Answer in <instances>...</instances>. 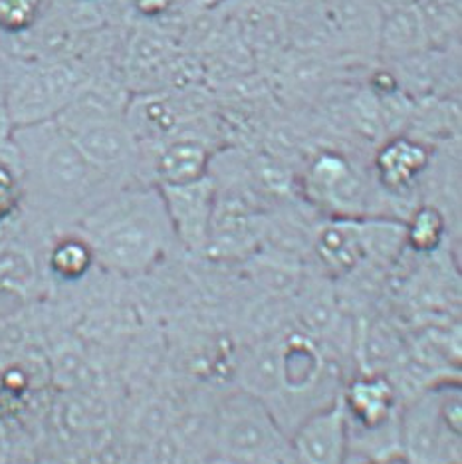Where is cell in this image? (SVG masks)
Listing matches in <instances>:
<instances>
[{"instance_id": "4fadbf2b", "label": "cell", "mask_w": 462, "mask_h": 464, "mask_svg": "<svg viewBox=\"0 0 462 464\" xmlns=\"http://www.w3.org/2000/svg\"><path fill=\"white\" fill-rule=\"evenodd\" d=\"M445 232V220L433 207L419 208L407 227V242L419 252H430L438 246Z\"/></svg>"}, {"instance_id": "ba28073f", "label": "cell", "mask_w": 462, "mask_h": 464, "mask_svg": "<svg viewBox=\"0 0 462 464\" xmlns=\"http://www.w3.org/2000/svg\"><path fill=\"white\" fill-rule=\"evenodd\" d=\"M60 128L101 173L123 167L133 157V133L120 115L68 125L60 123Z\"/></svg>"}, {"instance_id": "3957f363", "label": "cell", "mask_w": 462, "mask_h": 464, "mask_svg": "<svg viewBox=\"0 0 462 464\" xmlns=\"http://www.w3.org/2000/svg\"><path fill=\"white\" fill-rule=\"evenodd\" d=\"M13 140L24 161L34 167L52 191L58 195H83L103 173L93 167L56 120L18 128Z\"/></svg>"}, {"instance_id": "5bb4252c", "label": "cell", "mask_w": 462, "mask_h": 464, "mask_svg": "<svg viewBox=\"0 0 462 464\" xmlns=\"http://www.w3.org/2000/svg\"><path fill=\"white\" fill-rule=\"evenodd\" d=\"M40 0H0V30L23 33L38 14Z\"/></svg>"}, {"instance_id": "2e32d148", "label": "cell", "mask_w": 462, "mask_h": 464, "mask_svg": "<svg viewBox=\"0 0 462 464\" xmlns=\"http://www.w3.org/2000/svg\"><path fill=\"white\" fill-rule=\"evenodd\" d=\"M18 203V183L6 163L0 161V218L6 217Z\"/></svg>"}, {"instance_id": "7c38bea8", "label": "cell", "mask_w": 462, "mask_h": 464, "mask_svg": "<svg viewBox=\"0 0 462 464\" xmlns=\"http://www.w3.org/2000/svg\"><path fill=\"white\" fill-rule=\"evenodd\" d=\"M320 256L332 268L348 270L355 265L357 252H360V238L348 227H330L322 232L318 240Z\"/></svg>"}, {"instance_id": "6da1fadb", "label": "cell", "mask_w": 462, "mask_h": 464, "mask_svg": "<svg viewBox=\"0 0 462 464\" xmlns=\"http://www.w3.org/2000/svg\"><path fill=\"white\" fill-rule=\"evenodd\" d=\"M399 445L415 464H453L462 449V385L437 383L399 413Z\"/></svg>"}, {"instance_id": "30bf717a", "label": "cell", "mask_w": 462, "mask_h": 464, "mask_svg": "<svg viewBox=\"0 0 462 464\" xmlns=\"http://www.w3.org/2000/svg\"><path fill=\"white\" fill-rule=\"evenodd\" d=\"M428 165V153L425 147L405 137H397L381 147L377 153L375 167L385 187L399 191L407 188L421 175Z\"/></svg>"}, {"instance_id": "9a60e30c", "label": "cell", "mask_w": 462, "mask_h": 464, "mask_svg": "<svg viewBox=\"0 0 462 464\" xmlns=\"http://www.w3.org/2000/svg\"><path fill=\"white\" fill-rule=\"evenodd\" d=\"M90 258L91 250L86 245H82L78 240H68L62 242L54 250L52 265H54L60 274H64V276H78V274L88 268Z\"/></svg>"}, {"instance_id": "9c48e42d", "label": "cell", "mask_w": 462, "mask_h": 464, "mask_svg": "<svg viewBox=\"0 0 462 464\" xmlns=\"http://www.w3.org/2000/svg\"><path fill=\"white\" fill-rule=\"evenodd\" d=\"M342 401L348 415L350 429H357L363 435L383 430L399 417L397 397L393 385L380 375L360 377L342 392Z\"/></svg>"}, {"instance_id": "8fae6325", "label": "cell", "mask_w": 462, "mask_h": 464, "mask_svg": "<svg viewBox=\"0 0 462 464\" xmlns=\"http://www.w3.org/2000/svg\"><path fill=\"white\" fill-rule=\"evenodd\" d=\"M208 151L203 143L195 140L175 141L165 147L157 160V173L163 187H181L201 181L207 177Z\"/></svg>"}, {"instance_id": "52a82bcc", "label": "cell", "mask_w": 462, "mask_h": 464, "mask_svg": "<svg viewBox=\"0 0 462 464\" xmlns=\"http://www.w3.org/2000/svg\"><path fill=\"white\" fill-rule=\"evenodd\" d=\"M163 203L175 235L188 248H203L208 242L215 215V187L208 177L181 187H163Z\"/></svg>"}, {"instance_id": "7a4b0ae2", "label": "cell", "mask_w": 462, "mask_h": 464, "mask_svg": "<svg viewBox=\"0 0 462 464\" xmlns=\"http://www.w3.org/2000/svg\"><path fill=\"white\" fill-rule=\"evenodd\" d=\"M171 228L163 197H133L110 207L91 227L93 246L108 265L121 270L149 266Z\"/></svg>"}, {"instance_id": "ac0fdd59", "label": "cell", "mask_w": 462, "mask_h": 464, "mask_svg": "<svg viewBox=\"0 0 462 464\" xmlns=\"http://www.w3.org/2000/svg\"><path fill=\"white\" fill-rule=\"evenodd\" d=\"M13 133H14V125L10 121L8 111L3 105V102H0V147L13 140Z\"/></svg>"}, {"instance_id": "8992f818", "label": "cell", "mask_w": 462, "mask_h": 464, "mask_svg": "<svg viewBox=\"0 0 462 464\" xmlns=\"http://www.w3.org/2000/svg\"><path fill=\"white\" fill-rule=\"evenodd\" d=\"M288 442L298 464H345L351 439L342 393L302 417Z\"/></svg>"}, {"instance_id": "277c9868", "label": "cell", "mask_w": 462, "mask_h": 464, "mask_svg": "<svg viewBox=\"0 0 462 464\" xmlns=\"http://www.w3.org/2000/svg\"><path fill=\"white\" fill-rule=\"evenodd\" d=\"M215 439L230 455L278 459L290 447L274 411L248 389L223 399L215 417Z\"/></svg>"}, {"instance_id": "e0dca14e", "label": "cell", "mask_w": 462, "mask_h": 464, "mask_svg": "<svg viewBox=\"0 0 462 464\" xmlns=\"http://www.w3.org/2000/svg\"><path fill=\"white\" fill-rule=\"evenodd\" d=\"M171 0H135V6H138L140 13L147 14V16H157L165 13L169 8Z\"/></svg>"}, {"instance_id": "5b68a950", "label": "cell", "mask_w": 462, "mask_h": 464, "mask_svg": "<svg viewBox=\"0 0 462 464\" xmlns=\"http://www.w3.org/2000/svg\"><path fill=\"white\" fill-rule=\"evenodd\" d=\"M76 76L62 64L28 66L6 78L3 105L14 130L54 120L76 96Z\"/></svg>"}]
</instances>
